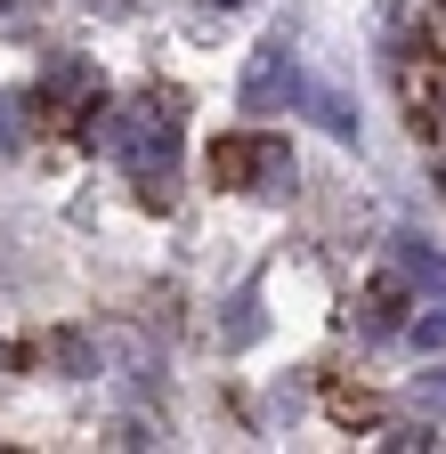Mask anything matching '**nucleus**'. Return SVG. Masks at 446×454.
Masks as SVG:
<instances>
[{
  "label": "nucleus",
  "mask_w": 446,
  "mask_h": 454,
  "mask_svg": "<svg viewBox=\"0 0 446 454\" xmlns=\"http://www.w3.org/2000/svg\"><path fill=\"white\" fill-rule=\"evenodd\" d=\"M82 138L106 146V154L138 179V203H171V187H179V98H146L138 114L90 106Z\"/></svg>",
  "instance_id": "f257e3e1"
},
{
  "label": "nucleus",
  "mask_w": 446,
  "mask_h": 454,
  "mask_svg": "<svg viewBox=\"0 0 446 454\" xmlns=\"http://www.w3.org/2000/svg\"><path fill=\"white\" fill-rule=\"evenodd\" d=\"M219 187H244V195H293V146L268 138V130H236L211 146Z\"/></svg>",
  "instance_id": "f03ea898"
},
{
  "label": "nucleus",
  "mask_w": 446,
  "mask_h": 454,
  "mask_svg": "<svg viewBox=\"0 0 446 454\" xmlns=\"http://www.w3.org/2000/svg\"><path fill=\"white\" fill-rule=\"evenodd\" d=\"M293 90H301V57H293V25H285V33H268L252 49V66L236 82V106L244 114H276V106H293Z\"/></svg>",
  "instance_id": "7ed1b4c3"
},
{
  "label": "nucleus",
  "mask_w": 446,
  "mask_h": 454,
  "mask_svg": "<svg viewBox=\"0 0 446 454\" xmlns=\"http://www.w3.org/2000/svg\"><path fill=\"white\" fill-rule=\"evenodd\" d=\"M389 260H398V276H414V284H430V293H446V252L422 244L414 227H406V236H389Z\"/></svg>",
  "instance_id": "20e7f679"
},
{
  "label": "nucleus",
  "mask_w": 446,
  "mask_h": 454,
  "mask_svg": "<svg viewBox=\"0 0 446 454\" xmlns=\"http://www.w3.org/2000/svg\"><path fill=\"white\" fill-rule=\"evenodd\" d=\"M293 98H301V106H309V114H317V122H325V130H333V138H341V146H349V138H357V106H349V98H341V90H333V82H301V90H293Z\"/></svg>",
  "instance_id": "39448f33"
},
{
  "label": "nucleus",
  "mask_w": 446,
  "mask_h": 454,
  "mask_svg": "<svg viewBox=\"0 0 446 454\" xmlns=\"http://www.w3.org/2000/svg\"><path fill=\"white\" fill-rule=\"evenodd\" d=\"M228 309H236V317H228V325H219V333H228V349H252V340H260V293H252V284H244V293H236Z\"/></svg>",
  "instance_id": "423d86ee"
},
{
  "label": "nucleus",
  "mask_w": 446,
  "mask_h": 454,
  "mask_svg": "<svg viewBox=\"0 0 446 454\" xmlns=\"http://www.w3.org/2000/svg\"><path fill=\"white\" fill-rule=\"evenodd\" d=\"M25 106H33L25 90H0V154H17V146H25Z\"/></svg>",
  "instance_id": "0eeeda50"
},
{
  "label": "nucleus",
  "mask_w": 446,
  "mask_h": 454,
  "mask_svg": "<svg viewBox=\"0 0 446 454\" xmlns=\"http://www.w3.org/2000/svg\"><path fill=\"white\" fill-rule=\"evenodd\" d=\"M49 349H58V365H66V373H98V349H90L82 333H58Z\"/></svg>",
  "instance_id": "6e6552de"
},
{
  "label": "nucleus",
  "mask_w": 446,
  "mask_h": 454,
  "mask_svg": "<svg viewBox=\"0 0 446 454\" xmlns=\"http://www.w3.org/2000/svg\"><path fill=\"white\" fill-rule=\"evenodd\" d=\"M414 349H446V293L430 301V317H414Z\"/></svg>",
  "instance_id": "1a4fd4ad"
},
{
  "label": "nucleus",
  "mask_w": 446,
  "mask_h": 454,
  "mask_svg": "<svg viewBox=\"0 0 446 454\" xmlns=\"http://www.w3.org/2000/svg\"><path fill=\"white\" fill-rule=\"evenodd\" d=\"M414 389H422V406H430V414H446V365H438V373H422Z\"/></svg>",
  "instance_id": "9d476101"
},
{
  "label": "nucleus",
  "mask_w": 446,
  "mask_h": 454,
  "mask_svg": "<svg viewBox=\"0 0 446 454\" xmlns=\"http://www.w3.org/2000/svg\"><path fill=\"white\" fill-rule=\"evenodd\" d=\"M33 17H25V0H0V33H25Z\"/></svg>",
  "instance_id": "9b49d317"
},
{
  "label": "nucleus",
  "mask_w": 446,
  "mask_h": 454,
  "mask_svg": "<svg viewBox=\"0 0 446 454\" xmlns=\"http://www.w3.org/2000/svg\"><path fill=\"white\" fill-rule=\"evenodd\" d=\"M211 9H252V0H211Z\"/></svg>",
  "instance_id": "f8f14e48"
}]
</instances>
